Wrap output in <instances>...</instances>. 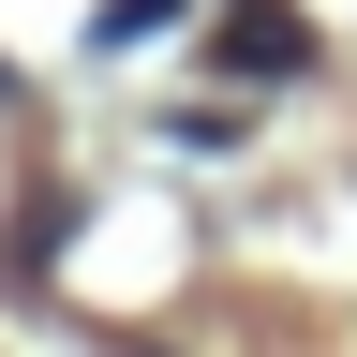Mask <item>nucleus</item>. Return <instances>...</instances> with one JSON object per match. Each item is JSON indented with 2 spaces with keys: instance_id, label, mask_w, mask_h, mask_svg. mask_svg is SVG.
Segmentation results:
<instances>
[{
  "instance_id": "f257e3e1",
  "label": "nucleus",
  "mask_w": 357,
  "mask_h": 357,
  "mask_svg": "<svg viewBox=\"0 0 357 357\" xmlns=\"http://www.w3.org/2000/svg\"><path fill=\"white\" fill-rule=\"evenodd\" d=\"M164 30V0H119V15H105V45H149Z\"/></svg>"
}]
</instances>
